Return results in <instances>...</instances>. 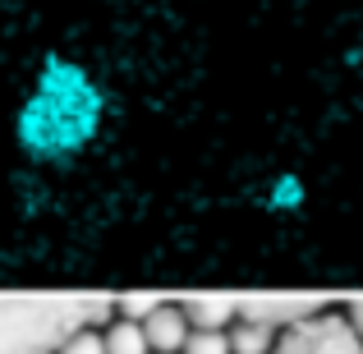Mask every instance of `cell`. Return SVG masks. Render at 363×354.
<instances>
[{
  "label": "cell",
  "instance_id": "9",
  "mask_svg": "<svg viewBox=\"0 0 363 354\" xmlns=\"http://www.w3.org/2000/svg\"><path fill=\"white\" fill-rule=\"evenodd\" d=\"M184 354H230V336L225 331H189Z\"/></svg>",
  "mask_w": 363,
  "mask_h": 354
},
{
  "label": "cell",
  "instance_id": "7",
  "mask_svg": "<svg viewBox=\"0 0 363 354\" xmlns=\"http://www.w3.org/2000/svg\"><path fill=\"white\" fill-rule=\"evenodd\" d=\"M225 336H230V354H272V345H276V331L253 327V322H240V327L225 331Z\"/></svg>",
  "mask_w": 363,
  "mask_h": 354
},
{
  "label": "cell",
  "instance_id": "11",
  "mask_svg": "<svg viewBox=\"0 0 363 354\" xmlns=\"http://www.w3.org/2000/svg\"><path fill=\"white\" fill-rule=\"evenodd\" d=\"M55 354H106V345H101V331H92V327H83V331H74L69 341H65Z\"/></svg>",
  "mask_w": 363,
  "mask_h": 354
},
{
  "label": "cell",
  "instance_id": "6",
  "mask_svg": "<svg viewBox=\"0 0 363 354\" xmlns=\"http://www.w3.org/2000/svg\"><path fill=\"white\" fill-rule=\"evenodd\" d=\"M189 331H225L235 322V294H189L179 299Z\"/></svg>",
  "mask_w": 363,
  "mask_h": 354
},
{
  "label": "cell",
  "instance_id": "12",
  "mask_svg": "<svg viewBox=\"0 0 363 354\" xmlns=\"http://www.w3.org/2000/svg\"><path fill=\"white\" fill-rule=\"evenodd\" d=\"M303 203V184L294 175H281L272 184V207H299Z\"/></svg>",
  "mask_w": 363,
  "mask_h": 354
},
{
  "label": "cell",
  "instance_id": "5",
  "mask_svg": "<svg viewBox=\"0 0 363 354\" xmlns=\"http://www.w3.org/2000/svg\"><path fill=\"white\" fill-rule=\"evenodd\" d=\"M138 327H143L147 350H157V354H179L184 341H189V322H184V313H179V304H166V299H161Z\"/></svg>",
  "mask_w": 363,
  "mask_h": 354
},
{
  "label": "cell",
  "instance_id": "1",
  "mask_svg": "<svg viewBox=\"0 0 363 354\" xmlns=\"http://www.w3.org/2000/svg\"><path fill=\"white\" fill-rule=\"evenodd\" d=\"M106 129V92L88 65L51 51L14 116V148L33 166H69Z\"/></svg>",
  "mask_w": 363,
  "mask_h": 354
},
{
  "label": "cell",
  "instance_id": "13",
  "mask_svg": "<svg viewBox=\"0 0 363 354\" xmlns=\"http://www.w3.org/2000/svg\"><path fill=\"white\" fill-rule=\"evenodd\" d=\"M345 322L359 331V341H363V294H359V299H350V313H345Z\"/></svg>",
  "mask_w": 363,
  "mask_h": 354
},
{
  "label": "cell",
  "instance_id": "10",
  "mask_svg": "<svg viewBox=\"0 0 363 354\" xmlns=\"http://www.w3.org/2000/svg\"><path fill=\"white\" fill-rule=\"evenodd\" d=\"M157 304H161L157 294H120V299H116V309L124 313V322H143L152 309H157Z\"/></svg>",
  "mask_w": 363,
  "mask_h": 354
},
{
  "label": "cell",
  "instance_id": "3",
  "mask_svg": "<svg viewBox=\"0 0 363 354\" xmlns=\"http://www.w3.org/2000/svg\"><path fill=\"white\" fill-rule=\"evenodd\" d=\"M272 354H363V341L340 313H313V318L276 331Z\"/></svg>",
  "mask_w": 363,
  "mask_h": 354
},
{
  "label": "cell",
  "instance_id": "2",
  "mask_svg": "<svg viewBox=\"0 0 363 354\" xmlns=\"http://www.w3.org/2000/svg\"><path fill=\"white\" fill-rule=\"evenodd\" d=\"M116 299L88 294H37V299H0V354H55L74 331L106 322Z\"/></svg>",
  "mask_w": 363,
  "mask_h": 354
},
{
  "label": "cell",
  "instance_id": "4",
  "mask_svg": "<svg viewBox=\"0 0 363 354\" xmlns=\"http://www.w3.org/2000/svg\"><path fill=\"white\" fill-rule=\"evenodd\" d=\"M313 313H322L318 294H248V299H235V318L272 331H285L294 322L313 318Z\"/></svg>",
  "mask_w": 363,
  "mask_h": 354
},
{
  "label": "cell",
  "instance_id": "8",
  "mask_svg": "<svg viewBox=\"0 0 363 354\" xmlns=\"http://www.w3.org/2000/svg\"><path fill=\"white\" fill-rule=\"evenodd\" d=\"M101 345H106V354H147V341H143L138 322H116V327H106Z\"/></svg>",
  "mask_w": 363,
  "mask_h": 354
}]
</instances>
